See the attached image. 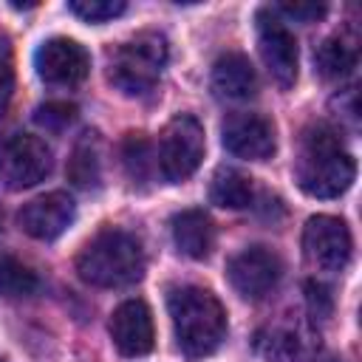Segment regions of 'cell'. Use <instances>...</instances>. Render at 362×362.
Listing matches in <instances>:
<instances>
[{
  "label": "cell",
  "mask_w": 362,
  "mask_h": 362,
  "mask_svg": "<svg viewBox=\"0 0 362 362\" xmlns=\"http://www.w3.org/2000/svg\"><path fill=\"white\" fill-rule=\"evenodd\" d=\"M359 62V42L354 34L339 31L334 37H325L314 51V65L322 79H345Z\"/></svg>",
  "instance_id": "e0dca14e"
},
{
  "label": "cell",
  "mask_w": 362,
  "mask_h": 362,
  "mask_svg": "<svg viewBox=\"0 0 362 362\" xmlns=\"http://www.w3.org/2000/svg\"><path fill=\"white\" fill-rule=\"evenodd\" d=\"M255 351L266 362H305L317 351V334L303 317L283 314L255 334Z\"/></svg>",
  "instance_id": "52a82bcc"
},
{
  "label": "cell",
  "mask_w": 362,
  "mask_h": 362,
  "mask_svg": "<svg viewBox=\"0 0 362 362\" xmlns=\"http://www.w3.org/2000/svg\"><path fill=\"white\" fill-rule=\"evenodd\" d=\"M356 175L351 153L328 124H311L300 136V153L294 161V178L311 198H339Z\"/></svg>",
  "instance_id": "6da1fadb"
},
{
  "label": "cell",
  "mask_w": 362,
  "mask_h": 362,
  "mask_svg": "<svg viewBox=\"0 0 362 362\" xmlns=\"http://www.w3.org/2000/svg\"><path fill=\"white\" fill-rule=\"evenodd\" d=\"M305 263L317 272H342L351 260V232L342 218L314 215L303 229Z\"/></svg>",
  "instance_id": "ba28073f"
},
{
  "label": "cell",
  "mask_w": 362,
  "mask_h": 362,
  "mask_svg": "<svg viewBox=\"0 0 362 362\" xmlns=\"http://www.w3.org/2000/svg\"><path fill=\"white\" fill-rule=\"evenodd\" d=\"M51 167V147L37 136L20 133L0 147V184L6 189H28L40 184Z\"/></svg>",
  "instance_id": "8992f818"
},
{
  "label": "cell",
  "mask_w": 362,
  "mask_h": 362,
  "mask_svg": "<svg viewBox=\"0 0 362 362\" xmlns=\"http://www.w3.org/2000/svg\"><path fill=\"white\" fill-rule=\"evenodd\" d=\"M0 362H3V359H0Z\"/></svg>",
  "instance_id": "f546056e"
},
{
  "label": "cell",
  "mask_w": 362,
  "mask_h": 362,
  "mask_svg": "<svg viewBox=\"0 0 362 362\" xmlns=\"http://www.w3.org/2000/svg\"><path fill=\"white\" fill-rule=\"evenodd\" d=\"M257 51L269 71V76L280 88H291L297 82V40L288 31V25L272 11H257Z\"/></svg>",
  "instance_id": "30bf717a"
},
{
  "label": "cell",
  "mask_w": 362,
  "mask_h": 362,
  "mask_svg": "<svg viewBox=\"0 0 362 362\" xmlns=\"http://www.w3.org/2000/svg\"><path fill=\"white\" fill-rule=\"evenodd\" d=\"M305 303H308V314L314 320H325L331 317V308H334V300L328 294V288L317 280H308L305 283Z\"/></svg>",
  "instance_id": "d4e9b609"
},
{
  "label": "cell",
  "mask_w": 362,
  "mask_h": 362,
  "mask_svg": "<svg viewBox=\"0 0 362 362\" xmlns=\"http://www.w3.org/2000/svg\"><path fill=\"white\" fill-rule=\"evenodd\" d=\"M76 272L85 283L96 288H124L141 280L144 249L136 235L124 229H102L82 246L76 257Z\"/></svg>",
  "instance_id": "3957f363"
},
{
  "label": "cell",
  "mask_w": 362,
  "mask_h": 362,
  "mask_svg": "<svg viewBox=\"0 0 362 362\" xmlns=\"http://www.w3.org/2000/svg\"><path fill=\"white\" fill-rule=\"evenodd\" d=\"M110 339L122 356H144L153 351L156 328L147 303L124 300L110 317Z\"/></svg>",
  "instance_id": "5bb4252c"
},
{
  "label": "cell",
  "mask_w": 362,
  "mask_h": 362,
  "mask_svg": "<svg viewBox=\"0 0 362 362\" xmlns=\"http://www.w3.org/2000/svg\"><path fill=\"white\" fill-rule=\"evenodd\" d=\"M212 90L229 102H246L257 93V74L246 54L226 51L212 65Z\"/></svg>",
  "instance_id": "9a60e30c"
},
{
  "label": "cell",
  "mask_w": 362,
  "mask_h": 362,
  "mask_svg": "<svg viewBox=\"0 0 362 362\" xmlns=\"http://www.w3.org/2000/svg\"><path fill=\"white\" fill-rule=\"evenodd\" d=\"M322 362H342V359H334V356H328V359H322Z\"/></svg>",
  "instance_id": "83f0119b"
},
{
  "label": "cell",
  "mask_w": 362,
  "mask_h": 362,
  "mask_svg": "<svg viewBox=\"0 0 362 362\" xmlns=\"http://www.w3.org/2000/svg\"><path fill=\"white\" fill-rule=\"evenodd\" d=\"M74 218H76L74 198L68 192L57 189V192L28 201L17 215V223L25 235H31L37 240H57L74 223Z\"/></svg>",
  "instance_id": "4fadbf2b"
},
{
  "label": "cell",
  "mask_w": 362,
  "mask_h": 362,
  "mask_svg": "<svg viewBox=\"0 0 362 362\" xmlns=\"http://www.w3.org/2000/svg\"><path fill=\"white\" fill-rule=\"evenodd\" d=\"M11 90H14V62H11V45H8V37H6V34H0V116H3V110L8 107Z\"/></svg>",
  "instance_id": "cb8c5ba5"
},
{
  "label": "cell",
  "mask_w": 362,
  "mask_h": 362,
  "mask_svg": "<svg viewBox=\"0 0 362 362\" xmlns=\"http://www.w3.org/2000/svg\"><path fill=\"white\" fill-rule=\"evenodd\" d=\"M167 57H170V48H167L164 34L141 31L110 51L107 79L124 96H144L161 79Z\"/></svg>",
  "instance_id": "277c9868"
},
{
  "label": "cell",
  "mask_w": 362,
  "mask_h": 362,
  "mask_svg": "<svg viewBox=\"0 0 362 362\" xmlns=\"http://www.w3.org/2000/svg\"><path fill=\"white\" fill-rule=\"evenodd\" d=\"M223 147L249 161H266L274 156V124L260 113H232L221 127Z\"/></svg>",
  "instance_id": "7c38bea8"
},
{
  "label": "cell",
  "mask_w": 362,
  "mask_h": 362,
  "mask_svg": "<svg viewBox=\"0 0 362 362\" xmlns=\"http://www.w3.org/2000/svg\"><path fill=\"white\" fill-rule=\"evenodd\" d=\"M204 127L195 116L178 113L175 119L167 122V127L158 136V150H156V167L170 184L187 181L204 161Z\"/></svg>",
  "instance_id": "5b68a950"
},
{
  "label": "cell",
  "mask_w": 362,
  "mask_h": 362,
  "mask_svg": "<svg viewBox=\"0 0 362 362\" xmlns=\"http://www.w3.org/2000/svg\"><path fill=\"white\" fill-rule=\"evenodd\" d=\"M122 161H124V170L127 175L136 181H147L150 178V170H153V153H150V141L141 136V133H127L124 144H122Z\"/></svg>",
  "instance_id": "44dd1931"
},
{
  "label": "cell",
  "mask_w": 362,
  "mask_h": 362,
  "mask_svg": "<svg viewBox=\"0 0 362 362\" xmlns=\"http://www.w3.org/2000/svg\"><path fill=\"white\" fill-rule=\"evenodd\" d=\"M170 229H173V240H175L181 255H187L192 260L209 257V252L215 246V226H212V221H209V215L204 209L178 212L173 218Z\"/></svg>",
  "instance_id": "2e32d148"
},
{
  "label": "cell",
  "mask_w": 362,
  "mask_h": 362,
  "mask_svg": "<svg viewBox=\"0 0 362 362\" xmlns=\"http://www.w3.org/2000/svg\"><path fill=\"white\" fill-rule=\"evenodd\" d=\"M334 105H339V116L351 124V127H356V119H359V102H356V88H348V90H342L337 99H334Z\"/></svg>",
  "instance_id": "4316f807"
},
{
  "label": "cell",
  "mask_w": 362,
  "mask_h": 362,
  "mask_svg": "<svg viewBox=\"0 0 362 362\" xmlns=\"http://www.w3.org/2000/svg\"><path fill=\"white\" fill-rule=\"evenodd\" d=\"M40 288L37 272H31L20 257L0 252V297L3 300H23Z\"/></svg>",
  "instance_id": "ffe728a7"
},
{
  "label": "cell",
  "mask_w": 362,
  "mask_h": 362,
  "mask_svg": "<svg viewBox=\"0 0 362 362\" xmlns=\"http://www.w3.org/2000/svg\"><path fill=\"white\" fill-rule=\"evenodd\" d=\"M68 8L85 23H107L127 11L124 0H71Z\"/></svg>",
  "instance_id": "7402d4cb"
},
{
  "label": "cell",
  "mask_w": 362,
  "mask_h": 362,
  "mask_svg": "<svg viewBox=\"0 0 362 362\" xmlns=\"http://www.w3.org/2000/svg\"><path fill=\"white\" fill-rule=\"evenodd\" d=\"M37 76L45 85L54 88H74L88 79L90 74V57L88 51L68 37H51L45 40L34 54Z\"/></svg>",
  "instance_id": "8fae6325"
},
{
  "label": "cell",
  "mask_w": 362,
  "mask_h": 362,
  "mask_svg": "<svg viewBox=\"0 0 362 362\" xmlns=\"http://www.w3.org/2000/svg\"><path fill=\"white\" fill-rule=\"evenodd\" d=\"M74 119H76V107L71 102H45L34 113V122L48 133H62Z\"/></svg>",
  "instance_id": "603a6c76"
},
{
  "label": "cell",
  "mask_w": 362,
  "mask_h": 362,
  "mask_svg": "<svg viewBox=\"0 0 362 362\" xmlns=\"http://www.w3.org/2000/svg\"><path fill=\"white\" fill-rule=\"evenodd\" d=\"M167 308L178 348L187 359L212 356L226 339V311L212 291L201 286H175L167 294Z\"/></svg>",
  "instance_id": "7a4b0ae2"
},
{
  "label": "cell",
  "mask_w": 362,
  "mask_h": 362,
  "mask_svg": "<svg viewBox=\"0 0 362 362\" xmlns=\"http://www.w3.org/2000/svg\"><path fill=\"white\" fill-rule=\"evenodd\" d=\"M277 17L286 14L297 23H317L322 14H325V6L322 3H286V6H274L272 8Z\"/></svg>",
  "instance_id": "484cf974"
},
{
  "label": "cell",
  "mask_w": 362,
  "mask_h": 362,
  "mask_svg": "<svg viewBox=\"0 0 362 362\" xmlns=\"http://www.w3.org/2000/svg\"><path fill=\"white\" fill-rule=\"evenodd\" d=\"M68 181L79 189H99L102 187V139L96 130H88L74 144L68 158Z\"/></svg>",
  "instance_id": "ac0fdd59"
},
{
  "label": "cell",
  "mask_w": 362,
  "mask_h": 362,
  "mask_svg": "<svg viewBox=\"0 0 362 362\" xmlns=\"http://www.w3.org/2000/svg\"><path fill=\"white\" fill-rule=\"evenodd\" d=\"M280 274H283V263L266 246H249V249L238 252L235 257H229V263H226L229 286L243 300H252V303L269 297L277 288Z\"/></svg>",
  "instance_id": "9c48e42d"
},
{
  "label": "cell",
  "mask_w": 362,
  "mask_h": 362,
  "mask_svg": "<svg viewBox=\"0 0 362 362\" xmlns=\"http://www.w3.org/2000/svg\"><path fill=\"white\" fill-rule=\"evenodd\" d=\"M209 201L221 209H246L255 201V181L235 167H221L209 181Z\"/></svg>",
  "instance_id": "d6986e66"
},
{
  "label": "cell",
  "mask_w": 362,
  "mask_h": 362,
  "mask_svg": "<svg viewBox=\"0 0 362 362\" xmlns=\"http://www.w3.org/2000/svg\"><path fill=\"white\" fill-rule=\"evenodd\" d=\"M0 226H3V209H0Z\"/></svg>",
  "instance_id": "f1b7e54d"
}]
</instances>
